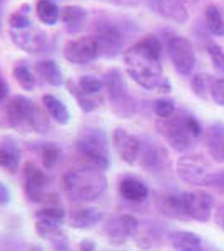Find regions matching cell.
<instances>
[{
    "instance_id": "1",
    "label": "cell",
    "mask_w": 224,
    "mask_h": 251,
    "mask_svg": "<svg viewBox=\"0 0 224 251\" xmlns=\"http://www.w3.org/2000/svg\"><path fill=\"white\" fill-rule=\"evenodd\" d=\"M162 46L156 35H146L137 40L124 54V62L127 74L137 86L148 91L168 92L173 91V86L162 74Z\"/></svg>"
},
{
    "instance_id": "2",
    "label": "cell",
    "mask_w": 224,
    "mask_h": 251,
    "mask_svg": "<svg viewBox=\"0 0 224 251\" xmlns=\"http://www.w3.org/2000/svg\"><path fill=\"white\" fill-rule=\"evenodd\" d=\"M5 116L12 127L19 131H34L40 134L50 131V116L46 109L24 96L10 97L5 104Z\"/></svg>"
},
{
    "instance_id": "3",
    "label": "cell",
    "mask_w": 224,
    "mask_h": 251,
    "mask_svg": "<svg viewBox=\"0 0 224 251\" xmlns=\"http://www.w3.org/2000/svg\"><path fill=\"white\" fill-rule=\"evenodd\" d=\"M62 183L69 196L79 203H92L107 191V177L97 168L67 171Z\"/></svg>"
},
{
    "instance_id": "4",
    "label": "cell",
    "mask_w": 224,
    "mask_h": 251,
    "mask_svg": "<svg viewBox=\"0 0 224 251\" xmlns=\"http://www.w3.org/2000/svg\"><path fill=\"white\" fill-rule=\"evenodd\" d=\"M75 151L92 168L105 171L111 166V149H109L107 136L99 127L82 129L75 139Z\"/></svg>"
},
{
    "instance_id": "5",
    "label": "cell",
    "mask_w": 224,
    "mask_h": 251,
    "mask_svg": "<svg viewBox=\"0 0 224 251\" xmlns=\"http://www.w3.org/2000/svg\"><path fill=\"white\" fill-rule=\"evenodd\" d=\"M104 86H105V92H107V99H109V102H111V109L117 116L127 119V117H132L136 114L137 102H136V99L129 94L121 71L111 69V71L105 72Z\"/></svg>"
},
{
    "instance_id": "6",
    "label": "cell",
    "mask_w": 224,
    "mask_h": 251,
    "mask_svg": "<svg viewBox=\"0 0 224 251\" xmlns=\"http://www.w3.org/2000/svg\"><path fill=\"white\" fill-rule=\"evenodd\" d=\"M156 127L164 136V139L168 141L174 151L184 152L187 149L193 148L194 137L191 136V132L186 127L184 112H177V114L174 112L168 119H161L156 124Z\"/></svg>"
},
{
    "instance_id": "7",
    "label": "cell",
    "mask_w": 224,
    "mask_h": 251,
    "mask_svg": "<svg viewBox=\"0 0 224 251\" xmlns=\"http://www.w3.org/2000/svg\"><path fill=\"white\" fill-rule=\"evenodd\" d=\"M94 37L99 44L100 57H116L124 46V34H122L121 27L109 19L97 20L96 27H94Z\"/></svg>"
},
{
    "instance_id": "8",
    "label": "cell",
    "mask_w": 224,
    "mask_h": 251,
    "mask_svg": "<svg viewBox=\"0 0 224 251\" xmlns=\"http://www.w3.org/2000/svg\"><path fill=\"white\" fill-rule=\"evenodd\" d=\"M9 34L12 42L27 54H40L52 47L50 35L46 30L35 27L34 24L24 29H9Z\"/></svg>"
},
{
    "instance_id": "9",
    "label": "cell",
    "mask_w": 224,
    "mask_h": 251,
    "mask_svg": "<svg viewBox=\"0 0 224 251\" xmlns=\"http://www.w3.org/2000/svg\"><path fill=\"white\" fill-rule=\"evenodd\" d=\"M166 50H168V55L177 74H193L194 66H196V52H194V46L189 39L181 37V35H174V37L168 40Z\"/></svg>"
},
{
    "instance_id": "10",
    "label": "cell",
    "mask_w": 224,
    "mask_h": 251,
    "mask_svg": "<svg viewBox=\"0 0 224 251\" xmlns=\"http://www.w3.org/2000/svg\"><path fill=\"white\" fill-rule=\"evenodd\" d=\"M177 174L182 181L194 186H213L214 173L201 156H184L177 159Z\"/></svg>"
},
{
    "instance_id": "11",
    "label": "cell",
    "mask_w": 224,
    "mask_h": 251,
    "mask_svg": "<svg viewBox=\"0 0 224 251\" xmlns=\"http://www.w3.org/2000/svg\"><path fill=\"white\" fill-rule=\"evenodd\" d=\"M64 59L75 66H87L100 57L99 44L94 35H85V37L72 39L64 46Z\"/></svg>"
},
{
    "instance_id": "12",
    "label": "cell",
    "mask_w": 224,
    "mask_h": 251,
    "mask_svg": "<svg viewBox=\"0 0 224 251\" xmlns=\"http://www.w3.org/2000/svg\"><path fill=\"white\" fill-rule=\"evenodd\" d=\"M181 203L184 209L186 220H196L201 223L209 221L211 213L214 208V198L204 191H193V193H182Z\"/></svg>"
},
{
    "instance_id": "13",
    "label": "cell",
    "mask_w": 224,
    "mask_h": 251,
    "mask_svg": "<svg viewBox=\"0 0 224 251\" xmlns=\"http://www.w3.org/2000/svg\"><path fill=\"white\" fill-rule=\"evenodd\" d=\"M49 183L47 174L37 168L34 163H27L24 166V189L32 203H44L47 200L46 188Z\"/></svg>"
},
{
    "instance_id": "14",
    "label": "cell",
    "mask_w": 224,
    "mask_h": 251,
    "mask_svg": "<svg viewBox=\"0 0 224 251\" xmlns=\"http://www.w3.org/2000/svg\"><path fill=\"white\" fill-rule=\"evenodd\" d=\"M112 143L114 149L119 154V157L127 164H136L137 157L141 156L142 151V143L137 136L131 134L129 131L122 127H117L112 134Z\"/></svg>"
},
{
    "instance_id": "15",
    "label": "cell",
    "mask_w": 224,
    "mask_h": 251,
    "mask_svg": "<svg viewBox=\"0 0 224 251\" xmlns=\"http://www.w3.org/2000/svg\"><path fill=\"white\" fill-rule=\"evenodd\" d=\"M137 231H139V221L132 214H121L112 218L104 228L105 236L114 243H124L129 238L136 236Z\"/></svg>"
},
{
    "instance_id": "16",
    "label": "cell",
    "mask_w": 224,
    "mask_h": 251,
    "mask_svg": "<svg viewBox=\"0 0 224 251\" xmlns=\"http://www.w3.org/2000/svg\"><path fill=\"white\" fill-rule=\"evenodd\" d=\"M157 14L162 19L174 24H186L189 20V10L186 0H154Z\"/></svg>"
},
{
    "instance_id": "17",
    "label": "cell",
    "mask_w": 224,
    "mask_h": 251,
    "mask_svg": "<svg viewBox=\"0 0 224 251\" xmlns=\"http://www.w3.org/2000/svg\"><path fill=\"white\" fill-rule=\"evenodd\" d=\"M104 220V213L96 208L74 209L69 218V223L74 229H91Z\"/></svg>"
},
{
    "instance_id": "18",
    "label": "cell",
    "mask_w": 224,
    "mask_h": 251,
    "mask_svg": "<svg viewBox=\"0 0 224 251\" xmlns=\"http://www.w3.org/2000/svg\"><path fill=\"white\" fill-rule=\"evenodd\" d=\"M66 86H67L69 94L74 96V99L77 100V104H79V107L82 112H92V111H96L97 107L102 106V102H104L102 94H99V96L87 94V92H84L82 89H79L77 80H72V79L67 80Z\"/></svg>"
},
{
    "instance_id": "19",
    "label": "cell",
    "mask_w": 224,
    "mask_h": 251,
    "mask_svg": "<svg viewBox=\"0 0 224 251\" xmlns=\"http://www.w3.org/2000/svg\"><path fill=\"white\" fill-rule=\"evenodd\" d=\"M119 193L125 201L131 203H142L149 196L148 186L137 177H124L119 184Z\"/></svg>"
},
{
    "instance_id": "20",
    "label": "cell",
    "mask_w": 224,
    "mask_h": 251,
    "mask_svg": "<svg viewBox=\"0 0 224 251\" xmlns=\"http://www.w3.org/2000/svg\"><path fill=\"white\" fill-rule=\"evenodd\" d=\"M206 146L214 161L224 163V124L216 123L207 129Z\"/></svg>"
},
{
    "instance_id": "21",
    "label": "cell",
    "mask_w": 224,
    "mask_h": 251,
    "mask_svg": "<svg viewBox=\"0 0 224 251\" xmlns=\"http://www.w3.org/2000/svg\"><path fill=\"white\" fill-rule=\"evenodd\" d=\"M85 19H87V10L80 5H67L62 9L60 20L64 22L69 34H77L82 30Z\"/></svg>"
},
{
    "instance_id": "22",
    "label": "cell",
    "mask_w": 224,
    "mask_h": 251,
    "mask_svg": "<svg viewBox=\"0 0 224 251\" xmlns=\"http://www.w3.org/2000/svg\"><path fill=\"white\" fill-rule=\"evenodd\" d=\"M42 104H44V109L47 111V114L50 116V119H54L59 126H67L71 123V112H69L67 106L59 97H55L52 94H46L42 97Z\"/></svg>"
},
{
    "instance_id": "23",
    "label": "cell",
    "mask_w": 224,
    "mask_h": 251,
    "mask_svg": "<svg viewBox=\"0 0 224 251\" xmlns=\"http://www.w3.org/2000/svg\"><path fill=\"white\" fill-rule=\"evenodd\" d=\"M35 72H37L47 84H50L52 87H60L64 84L62 71H60L59 64L52 59H44V60L35 62Z\"/></svg>"
},
{
    "instance_id": "24",
    "label": "cell",
    "mask_w": 224,
    "mask_h": 251,
    "mask_svg": "<svg viewBox=\"0 0 224 251\" xmlns=\"http://www.w3.org/2000/svg\"><path fill=\"white\" fill-rule=\"evenodd\" d=\"M171 245L174 251H204L202 241L196 233L176 231L171 234Z\"/></svg>"
},
{
    "instance_id": "25",
    "label": "cell",
    "mask_w": 224,
    "mask_h": 251,
    "mask_svg": "<svg viewBox=\"0 0 224 251\" xmlns=\"http://www.w3.org/2000/svg\"><path fill=\"white\" fill-rule=\"evenodd\" d=\"M20 164V151L14 141L0 143V168L9 173H15Z\"/></svg>"
},
{
    "instance_id": "26",
    "label": "cell",
    "mask_w": 224,
    "mask_h": 251,
    "mask_svg": "<svg viewBox=\"0 0 224 251\" xmlns=\"http://www.w3.org/2000/svg\"><path fill=\"white\" fill-rule=\"evenodd\" d=\"M35 12H37L39 20L42 24H46V25H55L59 22L60 15H62V10L52 0H37Z\"/></svg>"
},
{
    "instance_id": "27",
    "label": "cell",
    "mask_w": 224,
    "mask_h": 251,
    "mask_svg": "<svg viewBox=\"0 0 224 251\" xmlns=\"http://www.w3.org/2000/svg\"><path fill=\"white\" fill-rule=\"evenodd\" d=\"M12 75L14 79L19 82V86L24 89V91H34L37 87V77H35V72L32 71L27 64L24 62H17L12 69Z\"/></svg>"
},
{
    "instance_id": "28",
    "label": "cell",
    "mask_w": 224,
    "mask_h": 251,
    "mask_svg": "<svg viewBox=\"0 0 224 251\" xmlns=\"http://www.w3.org/2000/svg\"><path fill=\"white\" fill-rule=\"evenodd\" d=\"M204 22L207 30L216 37H224V19L216 5H207L204 10Z\"/></svg>"
},
{
    "instance_id": "29",
    "label": "cell",
    "mask_w": 224,
    "mask_h": 251,
    "mask_svg": "<svg viewBox=\"0 0 224 251\" xmlns=\"http://www.w3.org/2000/svg\"><path fill=\"white\" fill-rule=\"evenodd\" d=\"M213 75L204 74V72H199V74H194L191 77V89L198 97L201 99H207L211 96V87H213Z\"/></svg>"
},
{
    "instance_id": "30",
    "label": "cell",
    "mask_w": 224,
    "mask_h": 251,
    "mask_svg": "<svg viewBox=\"0 0 224 251\" xmlns=\"http://www.w3.org/2000/svg\"><path fill=\"white\" fill-rule=\"evenodd\" d=\"M164 159H166V152L161 148H157V146H150V148L144 151V154H142V166L146 169H149V171H156V169L162 166Z\"/></svg>"
},
{
    "instance_id": "31",
    "label": "cell",
    "mask_w": 224,
    "mask_h": 251,
    "mask_svg": "<svg viewBox=\"0 0 224 251\" xmlns=\"http://www.w3.org/2000/svg\"><path fill=\"white\" fill-rule=\"evenodd\" d=\"M39 154L42 157V164L46 169H52L55 168V164L60 161L62 157V151L54 144V143H46L39 148Z\"/></svg>"
},
{
    "instance_id": "32",
    "label": "cell",
    "mask_w": 224,
    "mask_h": 251,
    "mask_svg": "<svg viewBox=\"0 0 224 251\" xmlns=\"http://www.w3.org/2000/svg\"><path fill=\"white\" fill-rule=\"evenodd\" d=\"M30 5L24 3L20 9L12 12L9 17V29H24V27L32 25L34 22L30 20Z\"/></svg>"
},
{
    "instance_id": "33",
    "label": "cell",
    "mask_w": 224,
    "mask_h": 251,
    "mask_svg": "<svg viewBox=\"0 0 224 251\" xmlns=\"http://www.w3.org/2000/svg\"><path fill=\"white\" fill-rule=\"evenodd\" d=\"M35 216L46 218V220H50L57 223V225H60V223L66 220V209L60 206L59 201H54V203H47L46 208L39 209V211L35 213Z\"/></svg>"
},
{
    "instance_id": "34",
    "label": "cell",
    "mask_w": 224,
    "mask_h": 251,
    "mask_svg": "<svg viewBox=\"0 0 224 251\" xmlns=\"http://www.w3.org/2000/svg\"><path fill=\"white\" fill-rule=\"evenodd\" d=\"M77 86H79V89H82L84 92L94 96H99L105 91L104 79H99L96 75H82L80 79H77Z\"/></svg>"
},
{
    "instance_id": "35",
    "label": "cell",
    "mask_w": 224,
    "mask_h": 251,
    "mask_svg": "<svg viewBox=\"0 0 224 251\" xmlns=\"http://www.w3.org/2000/svg\"><path fill=\"white\" fill-rule=\"evenodd\" d=\"M206 50L211 57L214 71L218 72V74L224 75V50L216 42H213V40H209V42L206 44Z\"/></svg>"
},
{
    "instance_id": "36",
    "label": "cell",
    "mask_w": 224,
    "mask_h": 251,
    "mask_svg": "<svg viewBox=\"0 0 224 251\" xmlns=\"http://www.w3.org/2000/svg\"><path fill=\"white\" fill-rule=\"evenodd\" d=\"M154 114H156L159 119H168L176 112V104H174L173 99H166V97H161V99H156L152 104Z\"/></svg>"
},
{
    "instance_id": "37",
    "label": "cell",
    "mask_w": 224,
    "mask_h": 251,
    "mask_svg": "<svg viewBox=\"0 0 224 251\" xmlns=\"http://www.w3.org/2000/svg\"><path fill=\"white\" fill-rule=\"evenodd\" d=\"M59 226L60 225H57V223L50 221V220L35 216V233H37L40 238H44V240H49L52 234H55L57 231H59L60 229Z\"/></svg>"
},
{
    "instance_id": "38",
    "label": "cell",
    "mask_w": 224,
    "mask_h": 251,
    "mask_svg": "<svg viewBox=\"0 0 224 251\" xmlns=\"http://www.w3.org/2000/svg\"><path fill=\"white\" fill-rule=\"evenodd\" d=\"M211 99L218 106H224V77L214 79L213 87H211Z\"/></svg>"
},
{
    "instance_id": "39",
    "label": "cell",
    "mask_w": 224,
    "mask_h": 251,
    "mask_svg": "<svg viewBox=\"0 0 224 251\" xmlns=\"http://www.w3.org/2000/svg\"><path fill=\"white\" fill-rule=\"evenodd\" d=\"M184 119H186V127H187V131L191 132V136H193L194 139L201 137L202 136V126L196 117H194L193 114H187V112H184Z\"/></svg>"
},
{
    "instance_id": "40",
    "label": "cell",
    "mask_w": 224,
    "mask_h": 251,
    "mask_svg": "<svg viewBox=\"0 0 224 251\" xmlns=\"http://www.w3.org/2000/svg\"><path fill=\"white\" fill-rule=\"evenodd\" d=\"M47 241L50 243L52 248H54L55 251H69V240H67L66 234L60 231V229L55 234H52Z\"/></svg>"
},
{
    "instance_id": "41",
    "label": "cell",
    "mask_w": 224,
    "mask_h": 251,
    "mask_svg": "<svg viewBox=\"0 0 224 251\" xmlns=\"http://www.w3.org/2000/svg\"><path fill=\"white\" fill-rule=\"evenodd\" d=\"M12 200V193L5 184L0 181V204H9Z\"/></svg>"
},
{
    "instance_id": "42",
    "label": "cell",
    "mask_w": 224,
    "mask_h": 251,
    "mask_svg": "<svg viewBox=\"0 0 224 251\" xmlns=\"http://www.w3.org/2000/svg\"><path fill=\"white\" fill-rule=\"evenodd\" d=\"M79 251H96V243L85 238L79 243Z\"/></svg>"
},
{
    "instance_id": "43",
    "label": "cell",
    "mask_w": 224,
    "mask_h": 251,
    "mask_svg": "<svg viewBox=\"0 0 224 251\" xmlns=\"http://www.w3.org/2000/svg\"><path fill=\"white\" fill-rule=\"evenodd\" d=\"M7 94H9V84L5 82V79H3L2 74H0V102L5 99Z\"/></svg>"
},
{
    "instance_id": "44",
    "label": "cell",
    "mask_w": 224,
    "mask_h": 251,
    "mask_svg": "<svg viewBox=\"0 0 224 251\" xmlns=\"http://www.w3.org/2000/svg\"><path fill=\"white\" fill-rule=\"evenodd\" d=\"M216 223H218V226L224 231V206H221V208L216 211Z\"/></svg>"
},
{
    "instance_id": "45",
    "label": "cell",
    "mask_w": 224,
    "mask_h": 251,
    "mask_svg": "<svg viewBox=\"0 0 224 251\" xmlns=\"http://www.w3.org/2000/svg\"><path fill=\"white\" fill-rule=\"evenodd\" d=\"M213 186H219V188L224 191V171L223 173H214V181Z\"/></svg>"
},
{
    "instance_id": "46",
    "label": "cell",
    "mask_w": 224,
    "mask_h": 251,
    "mask_svg": "<svg viewBox=\"0 0 224 251\" xmlns=\"http://www.w3.org/2000/svg\"><path fill=\"white\" fill-rule=\"evenodd\" d=\"M189 2H193V3H196V2H199V0H189Z\"/></svg>"
},
{
    "instance_id": "47",
    "label": "cell",
    "mask_w": 224,
    "mask_h": 251,
    "mask_svg": "<svg viewBox=\"0 0 224 251\" xmlns=\"http://www.w3.org/2000/svg\"><path fill=\"white\" fill-rule=\"evenodd\" d=\"M52 2H54V0H52Z\"/></svg>"
}]
</instances>
